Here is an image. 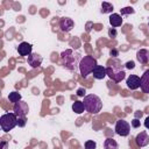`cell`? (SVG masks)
I'll use <instances>...</instances> for the list:
<instances>
[{"instance_id": "6da1fadb", "label": "cell", "mask_w": 149, "mask_h": 149, "mask_svg": "<svg viewBox=\"0 0 149 149\" xmlns=\"http://www.w3.org/2000/svg\"><path fill=\"white\" fill-rule=\"evenodd\" d=\"M106 73L115 83L121 81L126 77L125 68L123 65H121V63L118 59H113L112 62H108V66L106 68Z\"/></svg>"}, {"instance_id": "7a4b0ae2", "label": "cell", "mask_w": 149, "mask_h": 149, "mask_svg": "<svg viewBox=\"0 0 149 149\" xmlns=\"http://www.w3.org/2000/svg\"><path fill=\"white\" fill-rule=\"evenodd\" d=\"M62 61L64 66L70 70V71H76L77 68H79V63H80V55L78 52H73V50L68 49L65 51H63L61 54Z\"/></svg>"}, {"instance_id": "3957f363", "label": "cell", "mask_w": 149, "mask_h": 149, "mask_svg": "<svg viewBox=\"0 0 149 149\" xmlns=\"http://www.w3.org/2000/svg\"><path fill=\"white\" fill-rule=\"evenodd\" d=\"M83 102H84V106H85V111H87L88 113H92V114L99 113L101 111V108H102V101L95 94L85 95Z\"/></svg>"}, {"instance_id": "277c9868", "label": "cell", "mask_w": 149, "mask_h": 149, "mask_svg": "<svg viewBox=\"0 0 149 149\" xmlns=\"http://www.w3.org/2000/svg\"><path fill=\"white\" fill-rule=\"evenodd\" d=\"M97 65H98L97 59L93 56H84L79 63V71L83 78H86L91 72H93Z\"/></svg>"}, {"instance_id": "5b68a950", "label": "cell", "mask_w": 149, "mask_h": 149, "mask_svg": "<svg viewBox=\"0 0 149 149\" xmlns=\"http://www.w3.org/2000/svg\"><path fill=\"white\" fill-rule=\"evenodd\" d=\"M15 126H17V116L15 113H6L1 115L0 118V127L3 132H9L12 130Z\"/></svg>"}, {"instance_id": "8992f818", "label": "cell", "mask_w": 149, "mask_h": 149, "mask_svg": "<svg viewBox=\"0 0 149 149\" xmlns=\"http://www.w3.org/2000/svg\"><path fill=\"white\" fill-rule=\"evenodd\" d=\"M13 113H15V115L17 118H26V115L28 114L29 112V107H28V104L23 100H20L19 102L14 104V108H13Z\"/></svg>"}, {"instance_id": "52a82bcc", "label": "cell", "mask_w": 149, "mask_h": 149, "mask_svg": "<svg viewBox=\"0 0 149 149\" xmlns=\"http://www.w3.org/2000/svg\"><path fill=\"white\" fill-rule=\"evenodd\" d=\"M130 132V125L125 120H118L115 123V133L120 136H127Z\"/></svg>"}, {"instance_id": "ba28073f", "label": "cell", "mask_w": 149, "mask_h": 149, "mask_svg": "<svg viewBox=\"0 0 149 149\" xmlns=\"http://www.w3.org/2000/svg\"><path fill=\"white\" fill-rule=\"evenodd\" d=\"M27 61H28V64H29L31 68L36 69V68H38V66L42 64L43 58H42V56L38 55L37 52H33V54H30V55L28 56Z\"/></svg>"}, {"instance_id": "9c48e42d", "label": "cell", "mask_w": 149, "mask_h": 149, "mask_svg": "<svg viewBox=\"0 0 149 149\" xmlns=\"http://www.w3.org/2000/svg\"><path fill=\"white\" fill-rule=\"evenodd\" d=\"M73 26H74V22H73V20L70 19V17H62V19L59 20V28H61L63 31H65V33L72 30Z\"/></svg>"}, {"instance_id": "30bf717a", "label": "cell", "mask_w": 149, "mask_h": 149, "mask_svg": "<svg viewBox=\"0 0 149 149\" xmlns=\"http://www.w3.org/2000/svg\"><path fill=\"white\" fill-rule=\"evenodd\" d=\"M140 87L143 93L149 94V70L144 71V73L140 78Z\"/></svg>"}, {"instance_id": "8fae6325", "label": "cell", "mask_w": 149, "mask_h": 149, "mask_svg": "<svg viewBox=\"0 0 149 149\" xmlns=\"http://www.w3.org/2000/svg\"><path fill=\"white\" fill-rule=\"evenodd\" d=\"M31 44L28 43V42H21L19 45H17V52L19 55L21 56H29L31 52Z\"/></svg>"}, {"instance_id": "7c38bea8", "label": "cell", "mask_w": 149, "mask_h": 149, "mask_svg": "<svg viewBox=\"0 0 149 149\" xmlns=\"http://www.w3.org/2000/svg\"><path fill=\"white\" fill-rule=\"evenodd\" d=\"M135 142L140 148L148 146L149 144V135L147 134V132H141L140 134H137L135 137Z\"/></svg>"}, {"instance_id": "4fadbf2b", "label": "cell", "mask_w": 149, "mask_h": 149, "mask_svg": "<svg viewBox=\"0 0 149 149\" xmlns=\"http://www.w3.org/2000/svg\"><path fill=\"white\" fill-rule=\"evenodd\" d=\"M127 87L130 90H136L140 87V77L136 74H130L127 78Z\"/></svg>"}, {"instance_id": "5bb4252c", "label": "cell", "mask_w": 149, "mask_h": 149, "mask_svg": "<svg viewBox=\"0 0 149 149\" xmlns=\"http://www.w3.org/2000/svg\"><path fill=\"white\" fill-rule=\"evenodd\" d=\"M136 59L141 63V64H146L149 62V50L147 49H140L136 52Z\"/></svg>"}, {"instance_id": "9a60e30c", "label": "cell", "mask_w": 149, "mask_h": 149, "mask_svg": "<svg viewBox=\"0 0 149 149\" xmlns=\"http://www.w3.org/2000/svg\"><path fill=\"white\" fill-rule=\"evenodd\" d=\"M93 77L95 78V79H104L106 76H107V73H106V68L105 66H102V65H97L95 68H94V70H93Z\"/></svg>"}, {"instance_id": "2e32d148", "label": "cell", "mask_w": 149, "mask_h": 149, "mask_svg": "<svg viewBox=\"0 0 149 149\" xmlns=\"http://www.w3.org/2000/svg\"><path fill=\"white\" fill-rule=\"evenodd\" d=\"M109 23L113 28H116V27H120L122 24V16L120 14H116V13H113L111 16H109Z\"/></svg>"}, {"instance_id": "e0dca14e", "label": "cell", "mask_w": 149, "mask_h": 149, "mask_svg": "<svg viewBox=\"0 0 149 149\" xmlns=\"http://www.w3.org/2000/svg\"><path fill=\"white\" fill-rule=\"evenodd\" d=\"M72 111H73L74 113H77V114H80V113H83V112L85 111V106H84V102H83V101H79V100L74 101V102L72 104Z\"/></svg>"}, {"instance_id": "ac0fdd59", "label": "cell", "mask_w": 149, "mask_h": 149, "mask_svg": "<svg viewBox=\"0 0 149 149\" xmlns=\"http://www.w3.org/2000/svg\"><path fill=\"white\" fill-rule=\"evenodd\" d=\"M104 148L105 149H118L119 144L114 139H106L104 142Z\"/></svg>"}, {"instance_id": "d6986e66", "label": "cell", "mask_w": 149, "mask_h": 149, "mask_svg": "<svg viewBox=\"0 0 149 149\" xmlns=\"http://www.w3.org/2000/svg\"><path fill=\"white\" fill-rule=\"evenodd\" d=\"M100 12H101L102 14H109V13H112V12H113V5L109 3V2L104 1V2L101 3V9H100Z\"/></svg>"}, {"instance_id": "ffe728a7", "label": "cell", "mask_w": 149, "mask_h": 149, "mask_svg": "<svg viewBox=\"0 0 149 149\" xmlns=\"http://www.w3.org/2000/svg\"><path fill=\"white\" fill-rule=\"evenodd\" d=\"M8 100L10 102H13V104H16V102H19L21 100V94L19 92H16V91H13V92H10L8 94Z\"/></svg>"}, {"instance_id": "44dd1931", "label": "cell", "mask_w": 149, "mask_h": 149, "mask_svg": "<svg viewBox=\"0 0 149 149\" xmlns=\"http://www.w3.org/2000/svg\"><path fill=\"white\" fill-rule=\"evenodd\" d=\"M120 13H121V15H129V14H134L135 9L133 7H125V8L120 9Z\"/></svg>"}, {"instance_id": "7402d4cb", "label": "cell", "mask_w": 149, "mask_h": 149, "mask_svg": "<svg viewBox=\"0 0 149 149\" xmlns=\"http://www.w3.org/2000/svg\"><path fill=\"white\" fill-rule=\"evenodd\" d=\"M95 148H97V143L94 141L88 140L85 142V149H95Z\"/></svg>"}, {"instance_id": "603a6c76", "label": "cell", "mask_w": 149, "mask_h": 149, "mask_svg": "<svg viewBox=\"0 0 149 149\" xmlns=\"http://www.w3.org/2000/svg\"><path fill=\"white\" fill-rule=\"evenodd\" d=\"M108 35H109V37L115 38V37H116V35H118V33H116L115 28H109V30H108Z\"/></svg>"}, {"instance_id": "cb8c5ba5", "label": "cell", "mask_w": 149, "mask_h": 149, "mask_svg": "<svg viewBox=\"0 0 149 149\" xmlns=\"http://www.w3.org/2000/svg\"><path fill=\"white\" fill-rule=\"evenodd\" d=\"M17 126L24 127L26 126V118H17Z\"/></svg>"}, {"instance_id": "d4e9b609", "label": "cell", "mask_w": 149, "mask_h": 149, "mask_svg": "<svg viewBox=\"0 0 149 149\" xmlns=\"http://www.w3.org/2000/svg\"><path fill=\"white\" fill-rule=\"evenodd\" d=\"M140 125H141V122H140V120L139 119H133L132 120V127L133 128H137V127H140Z\"/></svg>"}, {"instance_id": "484cf974", "label": "cell", "mask_w": 149, "mask_h": 149, "mask_svg": "<svg viewBox=\"0 0 149 149\" xmlns=\"http://www.w3.org/2000/svg\"><path fill=\"white\" fill-rule=\"evenodd\" d=\"M125 68H126V69L132 70V69H134V68H135V63H134L133 61H129V62H127V63L125 64Z\"/></svg>"}, {"instance_id": "4316f807", "label": "cell", "mask_w": 149, "mask_h": 149, "mask_svg": "<svg viewBox=\"0 0 149 149\" xmlns=\"http://www.w3.org/2000/svg\"><path fill=\"white\" fill-rule=\"evenodd\" d=\"M85 93H86V90H85L84 87H80V88L77 90V95H78V97H84Z\"/></svg>"}, {"instance_id": "83f0119b", "label": "cell", "mask_w": 149, "mask_h": 149, "mask_svg": "<svg viewBox=\"0 0 149 149\" xmlns=\"http://www.w3.org/2000/svg\"><path fill=\"white\" fill-rule=\"evenodd\" d=\"M118 55H119V51H118L116 49H112V50H111V56H112V57H116Z\"/></svg>"}, {"instance_id": "f1b7e54d", "label": "cell", "mask_w": 149, "mask_h": 149, "mask_svg": "<svg viewBox=\"0 0 149 149\" xmlns=\"http://www.w3.org/2000/svg\"><path fill=\"white\" fill-rule=\"evenodd\" d=\"M144 127H146L147 129H149V116H147L146 120H144Z\"/></svg>"}, {"instance_id": "f546056e", "label": "cell", "mask_w": 149, "mask_h": 149, "mask_svg": "<svg viewBox=\"0 0 149 149\" xmlns=\"http://www.w3.org/2000/svg\"><path fill=\"white\" fill-rule=\"evenodd\" d=\"M141 116H142V112L137 111V112L135 113V119H139V118H141Z\"/></svg>"}, {"instance_id": "4dcf8cb0", "label": "cell", "mask_w": 149, "mask_h": 149, "mask_svg": "<svg viewBox=\"0 0 149 149\" xmlns=\"http://www.w3.org/2000/svg\"><path fill=\"white\" fill-rule=\"evenodd\" d=\"M1 149H7V142L1 141Z\"/></svg>"}, {"instance_id": "1f68e13d", "label": "cell", "mask_w": 149, "mask_h": 149, "mask_svg": "<svg viewBox=\"0 0 149 149\" xmlns=\"http://www.w3.org/2000/svg\"><path fill=\"white\" fill-rule=\"evenodd\" d=\"M148 27H149V22H148Z\"/></svg>"}]
</instances>
